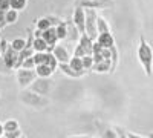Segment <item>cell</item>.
Masks as SVG:
<instances>
[{
  "label": "cell",
  "instance_id": "cell-1",
  "mask_svg": "<svg viewBox=\"0 0 153 138\" xmlns=\"http://www.w3.org/2000/svg\"><path fill=\"white\" fill-rule=\"evenodd\" d=\"M138 60L141 63L144 72L147 74V77H152L153 75V49L146 42L143 35L139 39V46H138Z\"/></svg>",
  "mask_w": 153,
  "mask_h": 138
},
{
  "label": "cell",
  "instance_id": "cell-2",
  "mask_svg": "<svg viewBox=\"0 0 153 138\" xmlns=\"http://www.w3.org/2000/svg\"><path fill=\"white\" fill-rule=\"evenodd\" d=\"M20 98H22V101L26 104V106H31L34 109H43V107H46L49 104L48 97L40 95V94H37V92H34L31 89L29 91H25L23 89V92L20 94Z\"/></svg>",
  "mask_w": 153,
  "mask_h": 138
},
{
  "label": "cell",
  "instance_id": "cell-3",
  "mask_svg": "<svg viewBox=\"0 0 153 138\" xmlns=\"http://www.w3.org/2000/svg\"><path fill=\"white\" fill-rule=\"evenodd\" d=\"M86 9V32L91 39L95 42L98 37V29H97V9H91V8H84Z\"/></svg>",
  "mask_w": 153,
  "mask_h": 138
},
{
  "label": "cell",
  "instance_id": "cell-4",
  "mask_svg": "<svg viewBox=\"0 0 153 138\" xmlns=\"http://www.w3.org/2000/svg\"><path fill=\"white\" fill-rule=\"evenodd\" d=\"M35 78H37L35 69H26V68L17 69V83L20 86V89H28Z\"/></svg>",
  "mask_w": 153,
  "mask_h": 138
},
{
  "label": "cell",
  "instance_id": "cell-5",
  "mask_svg": "<svg viewBox=\"0 0 153 138\" xmlns=\"http://www.w3.org/2000/svg\"><path fill=\"white\" fill-rule=\"evenodd\" d=\"M74 5L91 9H107L113 6V0H75Z\"/></svg>",
  "mask_w": 153,
  "mask_h": 138
},
{
  "label": "cell",
  "instance_id": "cell-6",
  "mask_svg": "<svg viewBox=\"0 0 153 138\" xmlns=\"http://www.w3.org/2000/svg\"><path fill=\"white\" fill-rule=\"evenodd\" d=\"M72 22H74L76 31H78L80 34L86 32V9L83 6H75L74 8Z\"/></svg>",
  "mask_w": 153,
  "mask_h": 138
},
{
  "label": "cell",
  "instance_id": "cell-7",
  "mask_svg": "<svg viewBox=\"0 0 153 138\" xmlns=\"http://www.w3.org/2000/svg\"><path fill=\"white\" fill-rule=\"evenodd\" d=\"M51 87H52V81H51L49 78H42V77H38L32 81V84L29 86V89L37 92V94H40V95H45L48 97L49 92H51Z\"/></svg>",
  "mask_w": 153,
  "mask_h": 138
},
{
  "label": "cell",
  "instance_id": "cell-8",
  "mask_svg": "<svg viewBox=\"0 0 153 138\" xmlns=\"http://www.w3.org/2000/svg\"><path fill=\"white\" fill-rule=\"evenodd\" d=\"M2 58H3V63L8 69H17V58H19V52L14 51L11 48V45L8 46V49L2 54Z\"/></svg>",
  "mask_w": 153,
  "mask_h": 138
},
{
  "label": "cell",
  "instance_id": "cell-9",
  "mask_svg": "<svg viewBox=\"0 0 153 138\" xmlns=\"http://www.w3.org/2000/svg\"><path fill=\"white\" fill-rule=\"evenodd\" d=\"M100 46H103V48H107V49H112L113 52H118L117 51V46H115V39H113V35L112 32H103V34H98L97 37V40Z\"/></svg>",
  "mask_w": 153,
  "mask_h": 138
},
{
  "label": "cell",
  "instance_id": "cell-10",
  "mask_svg": "<svg viewBox=\"0 0 153 138\" xmlns=\"http://www.w3.org/2000/svg\"><path fill=\"white\" fill-rule=\"evenodd\" d=\"M60 22H61V20H60L58 17H55V16H45V17H42V19H38V20L35 22V25H37V29L45 31V29H48V28H51V26H57Z\"/></svg>",
  "mask_w": 153,
  "mask_h": 138
},
{
  "label": "cell",
  "instance_id": "cell-11",
  "mask_svg": "<svg viewBox=\"0 0 153 138\" xmlns=\"http://www.w3.org/2000/svg\"><path fill=\"white\" fill-rule=\"evenodd\" d=\"M52 54L58 60V63H69V60H71V55L68 52V49L65 46H61V45H55Z\"/></svg>",
  "mask_w": 153,
  "mask_h": 138
},
{
  "label": "cell",
  "instance_id": "cell-12",
  "mask_svg": "<svg viewBox=\"0 0 153 138\" xmlns=\"http://www.w3.org/2000/svg\"><path fill=\"white\" fill-rule=\"evenodd\" d=\"M58 69L65 75L71 77V78H81L83 75L86 74V71H75L74 68L69 66V63H58Z\"/></svg>",
  "mask_w": 153,
  "mask_h": 138
},
{
  "label": "cell",
  "instance_id": "cell-13",
  "mask_svg": "<svg viewBox=\"0 0 153 138\" xmlns=\"http://www.w3.org/2000/svg\"><path fill=\"white\" fill-rule=\"evenodd\" d=\"M42 39H43L48 45H57L58 37H57L55 26H51V28H48V29L42 31Z\"/></svg>",
  "mask_w": 153,
  "mask_h": 138
},
{
  "label": "cell",
  "instance_id": "cell-14",
  "mask_svg": "<svg viewBox=\"0 0 153 138\" xmlns=\"http://www.w3.org/2000/svg\"><path fill=\"white\" fill-rule=\"evenodd\" d=\"M78 45L84 49V52L87 55H92V48H94V40L89 37L87 34H80V40H78Z\"/></svg>",
  "mask_w": 153,
  "mask_h": 138
},
{
  "label": "cell",
  "instance_id": "cell-15",
  "mask_svg": "<svg viewBox=\"0 0 153 138\" xmlns=\"http://www.w3.org/2000/svg\"><path fill=\"white\" fill-rule=\"evenodd\" d=\"M97 124H98V132H100L101 138H118V134L115 131V128L104 126V124H101V123H97Z\"/></svg>",
  "mask_w": 153,
  "mask_h": 138
},
{
  "label": "cell",
  "instance_id": "cell-16",
  "mask_svg": "<svg viewBox=\"0 0 153 138\" xmlns=\"http://www.w3.org/2000/svg\"><path fill=\"white\" fill-rule=\"evenodd\" d=\"M55 31H57L58 40H66L68 37H69V23L61 20L57 26H55Z\"/></svg>",
  "mask_w": 153,
  "mask_h": 138
},
{
  "label": "cell",
  "instance_id": "cell-17",
  "mask_svg": "<svg viewBox=\"0 0 153 138\" xmlns=\"http://www.w3.org/2000/svg\"><path fill=\"white\" fill-rule=\"evenodd\" d=\"M94 72H112V60H103L100 63H94L92 66Z\"/></svg>",
  "mask_w": 153,
  "mask_h": 138
},
{
  "label": "cell",
  "instance_id": "cell-18",
  "mask_svg": "<svg viewBox=\"0 0 153 138\" xmlns=\"http://www.w3.org/2000/svg\"><path fill=\"white\" fill-rule=\"evenodd\" d=\"M35 74H37V77H42V78H49L51 75L54 74V71L51 69L48 65H38V66H35Z\"/></svg>",
  "mask_w": 153,
  "mask_h": 138
},
{
  "label": "cell",
  "instance_id": "cell-19",
  "mask_svg": "<svg viewBox=\"0 0 153 138\" xmlns=\"http://www.w3.org/2000/svg\"><path fill=\"white\" fill-rule=\"evenodd\" d=\"M32 48H34L35 52H46L48 43L42 39V37H34V40H32Z\"/></svg>",
  "mask_w": 153,
  "mask_h": 138
},
{
  "label": "cell",
  "instance_id": "cell-20",
  "mask_svg": "<svg viewBox=\"0 0 153 138\" xmlns=\"http://www.w3.org/2000/svg\"><path fill=\"white\" fill-rule=\"evenodd\" d=\"M9 45H11V48L14 49V51L20 52L22 49H25V46H26V39H23V37H17V39H14Z\"/></svg>",
  "mask_w": 153,
  "mask_h": 138
},
{
  "label": "cell",
  "instance_id": "cell-21",
  "mask_svg": "<svg viewBox=\"0 0 153 138\" xmlns=\"http://www.w3.org/2000/svg\"><path fill=\"white\" fill-rule=\"evenodd\" d=\"M97 29H98V34L110 32V26H109V23H107L103 17H98V19H97Z\"/></svg>",
  "mask_w": 153,
  "mask_h": 138
},
{
  "label": "cell",
  "instance_id": "cell-22",
  "mask_svg": "<svg viewBox=\"0 0 153 138\" xmlns=\"http://www.w3.org/2000/svg\"><path fill=\"white\" fill-rule=\"evenodd\" d=\"M69 66L71 68H74L75 71H86L84 68H83V60H81V57H71V60H69Z\"/></svg>",
  "mask_w": 153,
  "mask_h": 138
},
{
  "label": "cell",
  "instance_id": "cell-23",
  "mask_svg": "<svg viewBox=\"0 0 153 138\" xmlns=\"http://www.w3.org/2000/svg\"><path fill=\"white\" fill-rule=\"evenodd\" d=\"M45 65H48L51 69H52L54 72L58 69V60L54 57V54L52 52H48V57H46V63Z\"/></svg>",
  "mask_w": 153,
  "mask_h": 138
},
{
  "label": "cell",
  "instance_id": "cell-24",
  "mask_svg": "<svg viewBox=\"0 0 153 138\" xmlns=\"http://www.w3.org/2000/svg\"><path fill=\"white\" fill-rule=\"evenodd\" d=\"M11 3V9H16V11H23L28 5V0H9Z\"/></svg>",
  "mask_w": 153,
  "mask_h": 138
},
{
  "label": "cell",
  "instance_id": "cell-25",
  "mask_svg": "<svg viewBox=\"0 0 153 138\" xmlns=\"http://www.w3.org/2000/svg\"><path fill=\"white\" fill-rule=\"evenodd\" d=\"M5 16H6V23L8 25H12V23H16L19 20V11L16 9H8L5 12Z\"/></svg>",
  "mask_w": 153,
  "mask_h": 138
},
{
  "label": "cell",
  "instance_id": "cell-26",
  "mask_svg": "<svg viewBox=\"0 0 153 138\" xmlns=\"http://www.w3.org/2000/svg\"><path fill=\"white\" fill-rule=\"evenodd\" d=\"M19 128H20V124H19V121H17V120L9 118V120H6V121L3 123V129H5V132L16 131V129H19Z\"/></svg>",
  "mask_w": 153,
  "mask_h": 138
},
{
  "label": "cell",
  "instance_id": "cell-27",
  "mask_svg": "<svg viewBox=\"0 0 153 138\" xmlns=\"http://www.w3.org/2000/svg\"><path fill=\"white\" fill-rule=\"evenodd\" d=\"M46 57H48V52H34L32 58H34L35 66H38V65H45V63H46Z\"/></svg>",
  "mask_w": 153,
  "mask_h": 138
},
{
  "label": "cell",
  "instance_id": "cell-28",
  "mask_svg": "<svg viewBox=\"0 0 153 138\" xmlns=\"http://www.w3.org/2000/svg\"><path fill=\"white\" fill-rule=\"evenodd\" d=\"M81 60H83V68H84L86 71L92 69V66H94V58H92V55H84V57H81Z\"/></svg>",
  "mask_w": 153,
  "mask_h": 138
},
{
  "label": "cell",
  "instance_id": "cell-29",
  "mask_svg": "<svg viewBox=\"0 0 153 138\" xmlns=\"http://www.w3.org/2000/svg\"><path fill=\"white\" fill-rule=\"evenodd\" d=\"M20 68H26V69H35V63H34V58H32V55H31V57H28V58H25Z\"/></svg>",
  "mask_w": 153,
  "mask_h": 138
},
{
  "label": "cell",
  "instance_id": "cell-30",
  "mask_svg": "<svg viewBox=\"0 0 153 138\" xmlns=\"http://www.w3.org/2000/svg\"><path fill=\"white\" fill-rule=\"evenodd\" d=\"M22 135H23V132L20 131V128L16 129V131H11V132H5V134H3L5 138H20Z\"/></svg>",
  "mask_w": 153,
  "mask_h": 138
},
{
  "label": "cell",
  "instance_id": "cell-31",
  "mask_svg": "<svg viewBox=\"0 0 153 138\" xmlns=\"http://www.w3.org/2000/svg\"><path fill=\"white\" fill-rule=\"evenodd\" d=\"M8 9H11V3H9V0H0V11L6 12Z\"/></svg>",
  "mask_w": 153,
  "mask_h": 138
},
{
  "label": "cell",
  "instance_id": "cell-32",
  "mask_svg": "<svg viewBox=\"0 0 153 138\" xmlns=\"http://www.w3.org/2000/svg\"><path fill=\"white\" fill-rule=\"evenodd\" d=\"M6 25H8V23H6V16H5V12L0 11V31L5 29Z\"/></svg>",
  "mask_w": 153,
  "mask_h": 138
},
{
  "label": "cell",
  "instance_id": "cell-33",
  "mask_svg": "<svg viewBox=\"0 0 153 138\" xmlns=\"http://www.w3.org/2000/svg\"><path fill=\"white\" fill-rule=\"evenodd\" d=\"M115 131H117V134H118V138H129V137H127V132L124 131V128L115 126Z\"/></svg>",
  "mask_w": 153,
  "mask_h": 138
},
{
  "label": "cell",
  "instance_id": "cell-34",
  "mask_svg": "<svg viewBox=\"0 0 153 138\" xmlns=\"http://www.w3.org/2000/svg\"><path fill=\"white\" fill-rule=\"evenodd\" d=\"M8 46H9V42H8V40H5V39L0 40V49H2V54L8 49Z\"/></svg>",
  "mask_w": 153,
  "mask_h": 138
},
{
  "label": "cell",
  "instance_id": "cell-35",
  "mask_svg": "<svg viewBox=\"0 0 153 138\" xmlns=\"http://www.w3.org/2000/svg\"><path fill=\"white\" fill-rule=\"evenodd\" d=\"M127 137L129 138H146L143 135H138V134H133V132H127Z\"/></svg>",
  "mask_w": 153,
  "mask_h": 138
},
{
  "label": "cell",
  "instance_id": "cell-36",
  "mask_svg": "<svg viewBox=\"0 0 153 138\" xmlns=\"http://www.w3.org/2000/svg\"><path fill=\"white\" fill-rule=\"evenodd\" d=\"M3 134H5V129H3V123H0V138L3 137Z\"/></svg>",
  "mask_w": 153,
  "mask_h": 138
},
{
  "label": "cell",
  "instance_id": "cell-37",
  "mask_svg": "<svg viewBox=\"0 0 153 138\" xmlns=\"http://www.w3.org/2000/svg\"><path fill=\"white\" fill-rule=\"evenodd\" d=\"M69 138H86L84 135H74V137H69Z\"/></svg>",
  "mask_w": 153,
  "mask_h": 138
},
{
  "label": "cell",
  "instance_id": "cell-38",
  "mask_svg": "<svg viewBox=\"0 0 153 138\" xmlns=\"http://www.w3.org/2000/svg\"><path fill=\"white\" fill-rule=\"evenodd\" d=\"M147 138H153V131H152V132H149V135H147Z\"/></svg>",
  "mask_w": 153,
  "mask_h": 138
},
{
  "label": "cell",
  "instance_id": "cell-39",
  "mask_svg": "<svg viewBox=\"0 0 153 138\" xmlns=\"http://www.w3.org/2000/svg\"><path fill=\"white\" fill-rule=\"evenodd\" d=\"M0 57H2V49H0Z\"/></svg>",
  "mask_w": 153,
  "mask_h": 138
},
{
  "label": "cell",
  "instance_id": "cell-40",
  "mask_svg": "<svg viewBox=\"0 0 153 138\" xmlns=\"http://www.w3.org/2000/svg\"><path fill=\"white\" fill-rule=\"evenodd\" d=\"M86 138H91V137H86Z\"/></svg>",
  "mask_w": 153,
  "mask_h": 138
},
{
  "label": "cell",
  "instance_id": "cell-41",
  "mask_svg": "<svg viewBox=\"0 0 153 138\" xmlns=\"http://www.w3.org/2000/svg\"><path fill=\"white\" fill-rule=\"evenodd\" d=\"M20 138H23V135H22V137H20Z\"/></svg>",
  "mask_w": 153,
  "mask_h": 138
}]
</instances>
